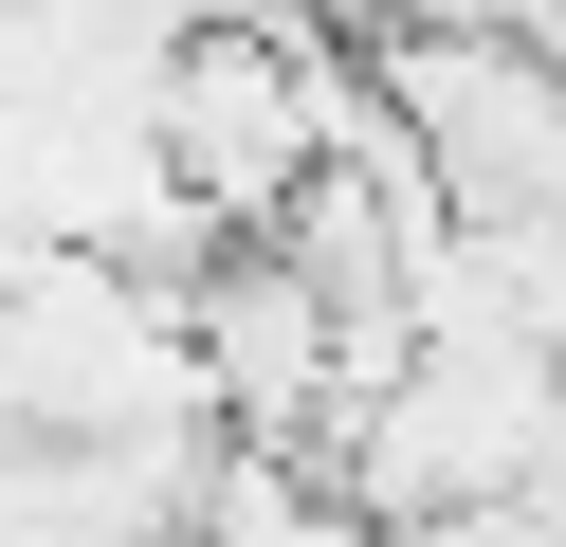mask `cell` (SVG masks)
<instances>
[{"instance_id":"6da1fadb","label":"cell","mask_w":566,"mask_h":547,"mask_svg":"<svg viewBox=\"0 0 566 547\" xmlns=\"http://www.w3.org/2000/svg\"><path fill=\"white\" fill-rule=\"evenodd\" d=\"M347 92H366V55H347L329 0H256V19H201L184 55H165L147 146H165V182H184L220 238H274V219L311 201V165L347 146Z\"/></svg>"}]
</instances>
